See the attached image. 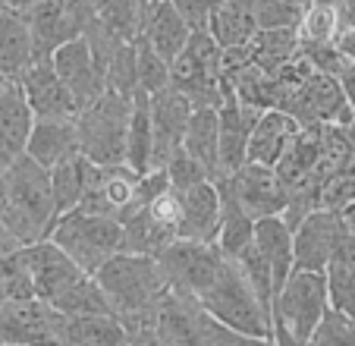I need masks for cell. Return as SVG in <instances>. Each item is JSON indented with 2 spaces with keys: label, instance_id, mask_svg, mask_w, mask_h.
<instances>
[{
  "label": "cell",
  "instance_id": "9f6ffc18",
  "mask_svg": "<svg viewBox=\"0 0 355 346\" xmlns=\"http://www.w3.org/2000/svg\"><path fill=\"white\" fill-rule=\"evenodd\" d=\"M0 346H19V343H0Z\"/></svg>",
  "mask_w": 355,
  "mask_h": 346
},
{
  "label": "cell",
  "instance_id": "9c48e42d",
  "mask_svg": "<svg viewBox=\"0 0 355 346\" xmlns=\"http://www.w3.org/2000/svg\"><path fill=\"white\" fill-rule=\"evenodd\" d=\"M170 85L192 101V107L223 104V47L211 32H192L189 44L170 67Z\"/></svg>",
  "mask_w": 355,
  "mask_h": 346
},
{
  "label": "cell",
  "instance_id": "cb8c5ba5",
  "mask_svg": "<svg viewBox=\"0 0 355 346\" xmlns=\"http://www.w3.org/2000/svg\"><path fill=\"white\" fill-rule=\"evenodd\" d=\"M274 170L289 192L299 186H318L324 195V180L318 176V170H321V129H299Z\"/></svg>",
  "mask_w": 355,
  "mask_h": 346
},
{
  "label": "cell",
  "instance_id": "d6a6232c",
  "mask_svg": "<svg viewBox=\"0 0 355 346\" xmlns=\"http://www.w3.org/2000/svg\"><path fill=\"white\" fill-rule=\"evenodd\" d=\"M208 32L214 35V41L223 51L245 47L258 32L255 7H252V3H242V0H223L220 7L214 10V16H211Z\"/></svg>",
  "mask_w": 355,
  "mask_h": 346
},
{
  "label": "cell",
  "instance_id": "c3c4849f",
  "mask_svg": "<svg viewBox=\"0 0 355 346\" xmlns=\"http://www.w3.org/2000/svg\"><path fill=\"white\" fill-rule=\"evenodd\" d=\"M126 346H167L161 337H157L151 327H141V331H132L126 340Z\"/></svg>",
  "mask_w": 355,
  "mask_h": 346
},
{
  "label": "cell",
  "instance_id": "8992f818",
  "mask_svg": "<svg viewBox=\"0 0 355 346\" xmlns=\"http://www.w3.org/2000/svg\"><path fill=\"white\" fill-rule=\"evenodd\" d=\"M148 211L173 240L217 242L220 236V195L214 183H198L189 189L170 186L148 205Z\"/></svg>",
  "mask_w": 355,
  "mask_h": 346
},
{
  "label": "cell",
  "instance_id": "4fadbf2b",
  "mask_svg": "<svg viewBox=\"0 0 355 346\" xmlns=\"http://www.w3.org/2000/svg\"><path fill=\"white\" fill-rule=\"evenodd\" d=\"M22 255H26L28 271H32L35 296H38L41 302H47L54 312L60 308V302L73 293L82 280L92 277V274L82 271V267L76 265V261L69 258L60 246H54L51 240L35 242V246H26L22 249Z\"/></svg>",
  "mask_w": 355,
  "mask_h": 346
},
{
  "label": "cell",
  "instance_id": "d6986e66",
  "mask_svg": "<svg viewBox=\"0 0 355 346\" xmlns=\"http://www.w3.org/2000/svg\"><path fill=\"white\" fill-rule=\"evenodd\" d=\"M19 85L28 98L35 120H76L79 117V107H76L73 94L63 85V79L57 76L51 60H35L22 73Z\"/></svg>",
  "mask_w": 355,
  "mask_h": 346
},
{
  "label": "cell",
  "instance_id": "680465c9",
  "mask_svg": "<svg viewBox=\"0 0 355 346\" xmlns=\"http://www.w3.org/2000/svg\"><path fill=\"white\" fill-rule=\"evenodd\" d=\"M0 3H7V0H0Z\"/></svg>",
  "mask_w": 355,
  "mask_h": 346
},
{
  "label": "cell",
  "instance_id": "b9f144b4",
  "mask_svg": "<svg viewBox=\"0 0 355 346\" xmlns=\"http://www.w3.org/2000/svg\"><path fill=\"white\" fill-rule=\"evenodd\" d=\"M305 10L302 0H255L258 28H299Z\"/></svg>",
  "mask_w": 355,
  "mask_h": 346
},
{
  "label": "cell",
  "instance_id": "ffe728a7",
  "mask_svg": "<svg viewBox=\"0 0 355 346\" xmlns=\"http://www.w3.org/2000/svg\"><path fill=\"white\" fill-rule=\"evenodd\" d=\"M26 22H28V28H32L35 60H54V53L60 51L63 44H69V41L85 35L82 22L69 13L67 0H44V3L28 10Z\"/></svg>",
  "mask_w": 355,
  "mask_h": 346
},
{
  "label": "cell",
  "instance_id": "44dd1931",
  "mask_svg": "<svg viewBox=\"0 0 355 346\" xmlns=\"http://www.w3.org/2000/svg\"><path fill=\"white\" fill-rule=\"evenodd\" d=\"M35 126V113L19 82H7L0 92V170L19 160L28 148V135Z\"/></svg>",
  "mask_w": 355,
  "mask_h": 346
},
{
  "label": "cell",
  "instance_id": "277c9868",
  "mask_svg": "<svg viewBox=\"0 0 355 346\" xmlns=\"http://www.w3.org/2000/svg\"><path fill=\"white\" fill-rule=\"evenodd\" d=\"M198 302L208 308L220 324H227L230 331L242 333V337H252V340H268V343H274V312L258 299L252 283L242 277V271L230 258L223 261L214 283L198 296Z\"/></svg>",
  "mask_w": 355,
  "mask_h": 346
},
{
  "label": "cell",
  "instance_id": "8d00e7d4",
  "mask_svg": "<svg viewBox=\"0 0 355 346\" xmlns=\"http://www.w3.org/2000/svg\"><path fill=\"white\" fill-rule=\"evenodd\" d=\"M94 22L123 44H135L145 32V16H141L139 0H101Z\"/></svg>",
  "mask_w": 355,
  "mask_h": 346
},
{
  "label": "cell",
  "instance_id": "ac0fdd59",
  "mask_svg": "<svg viewBox=\"0 0 355 346\" xmlns=\"http://www.w3.org/2000/svg\"><path fill=\"white\" fill-rule=\"evenodd\" d=\"M0 343L19 346H57L54 308L41 299L0 302Z\"/></svg>",
  "mask_w": 355,
  "mask_h": 346
},
{
  "label": "cell",
  "instance_id": "bcb514c9",
  "mask_svg": "<svg viewBox=\"0 0 355 346\" xmlns=\"http://www.w3.org/2000/svg\"><path fill=\"white\" fill-rule=\"evenodd\" d=\"M67 7H69V13L82 22V28H88L94 19H98L101 0H67Z\"/></svg>",
  "mask_w": 355,
  "mask_h": 346
},
{
  "label": "cell",
  "instance_id": "f5cc1de1",
  "mask_svg": "<svg viewBox=\"0 0 355 346\" xmlns=\"http://www.w3.org/2000/svg\"><path fill=\"white\" fill-rule=\"evenodd\" d=\"M7 82H10V79H7V76H3V73H0V92L7 88Z\"/></svg>",
  "mask_w": 355,
  "mask_h": 346
},
{
  "label": "cell",
  "instance_id": "e575fe53",
  "mask_svg": "<svg viewBox=\"0 0 355 346\" xmlns=\"http://www.w3.org/2000/svg\"><path fill=\"white\" fill-rule=\"evenodd\" d=\"M151 154H155V129H151V94L135 92L132 123H129L126 142V164L135 173H151Z\"/></svg>",
  "mask_w": 355,
  "mask_h": 346
},
{
  "label": "cell",
  "instance_id": "11a10c76",
  "mask_svg": "<svg viewBox=\"0 0 355 346\" xmlns=\"http://www.w3.org/2000/svg\"><path fill=\"white\" fill-rule=\"evenodd\" d=\"M252 346H274V343H264V340H258V343H252Z\"/></svg>",
  "mask_w": 355,
  "mask_h": 346
},
{
  "label": "cell",
  "instance_id": "7dc6e473",
  "mask_svg": "<svg viewBox=\"0 0 355 346\" xmlns=\"http://www.w3.org/2000/svg\"><path fill=\"white\" fill-rule=\"evenodd\" d=\"M334 44H336V51H340L349 63H355V26H343Z\"/></svg>",
  "mask_w": 355,
  "mask_h": 346
},
{
  "label": "cell",
  "instance_id": "484cf974",
  "mask_svg": "<svg viewBox=\"0 0 355 346\" xmlns=\"http://www.w3.org/2000/svg\"><path fill=\"white\" fill-rule=\"evenodd\" d=\"M26 154L32 160H38L44 170H54V167L79 158L76 120H35Z\"/></svg>",
  "mask_w": 355,
  "mask_h": 346
},
{
  "label": "cell",
  "instance_id": "e0dca14e",
  "mask_svg": "<svg viewBox=\"0 0 355 346\" xmlns=\"http://www.w3.org/2000/svg\"><path fill=\"white\" fill-rule=\"evenodd\" d=\"M236 189V199L245 208V214L252 220H268V217H283L289 205V189L280 183L274 167H261V164H242L236 173H230Z\"/></svg>",
  "mask_w": 355,
  "mask_h": 346
},
{
  "label": "cell",
  "instance_id": "74e56055",
  "mask_svg": "<svg viewBox=\"0 0 355 346\" xmlns=\"http://www.w3.org/2000/svg\"><path fill=\"white\" fill-rule=\"evenodd\" d=\"M85 176H88V160L82 158V154L51 170V192H54V205H57V211H60V217L82 205Z\"/></svg>",
  "mask_w": 355,
  "mask_h": 346
},
{
  "label": "cell",
  "instance_id": "681fc988",
  "mask_svg": "<svg viewBox=\"0 0 355 346\" xmlns=\"http://www.w3.org/2000/svg\"><path fill=\"white\" fill-rule=\"evenodd\" d=\"M274 346H309V340H295L286 327H280L274 321Z\"/></svg>",
  "mask_w": 355,
  "mask_h": 346
},
{
  "label": "cell",
  "instance_id": "d4e9b609",
  "mask_svg": "<svg viewBox=\"0 0 355 346\" xmlns=\"http://www.w3.org/2000/svg\"><path fill=\"white\" fill-rule=\"evenodd\" d=\"M35 63V41L26 13L0 3V73L10 82H19Z\"/></svg>",
  "mask_w": 355,
  "mask_h": 346
},
{
  "label": "cell",
  "instance_id": "9a60e30c",
  "mask_svg": "<svg viewBox=\"0 0 355 346\" xmlns=\"http://www.w3.org/2000/svg\"><path fill=\"white\" fill-rule=\"evenodd\" d=\"M346 220L340 211H315L302 220V226L293 233L295 242V271L327 274V265L334 261L336 246L346 236Z\"/></svg>",
  "mask_w": 355,
  "mask_h": 346
},
{
  "label": "cell",
  "instance_id": "f546056e",
  "mask_svg": "<svg viewBox=\"0 0 355 346\" xmlns=\"http://www.w3.org/2000/svg\"><path fill=\"white\" fill-rule=\"evenodd\" d=\"M299 32L295 28H258L255 38L242 47L245 63L264 69L268 76H277L289 60L299 57Z\"/></svg>",
  "mask_w": 355,
  "mask_h": 346
},
{
  "label": "cell",
  "instance_id": "4316f807",
  "mask_svg": "<svg viewBox=\"0 0 355 346\" xmlns=\"http://www.w3.org/2000/svg\"><path fill=\"white\" fill-rule=\"evenodd\" d=\"M217 195H220V236H217V246L227 258H236L242 249H248L255 242V220L245 214V208L236 199V189L230 173H220L214 180Z\"/></svg>",
  "mask_w": 355,
  "mask_h": 346
},
{
  "label": "cell",
  "instance_id": "816d5d0a",
  "mask_svg": "<svg viewBox=\"0 0 355 346\" xmlns=\"http://www.w3.org/2000/svg\"><path fill=\"white\" fill-rule=\"evenodd\" d=\"M343 220H346V230L355 236V205H349L346 211H343Z\"/></svg>",
  "mask_w": 355,
  "mask_h": 346
},
{
  "label": "cell",
  "instance_id": "836d02e7",
  "mask_svg": "<svg viewBox=\"0 0 355 346\" xmlns=\"http://www.w3.org/2000/svg\"><path fill=\"white\" fill-rule=\"evenodd\" d=\"M327 293L330 308L355 321V236L346 233L336 246L334 261L327 265Z\"/></svg>",
  "mask_w": 355,
  "mask_h": 346
},
{
  "label": "cell",
  "instance_id": "f1b7e54d",
  "mask_svg": "<svg viewBox=\"0 0 355 346\" xmlns=\"http://www.w3.org/2000/svg\"><path fill=\"white\" fill-rule=\"evenodd\" d=\"M299 123L283 110H264L255 123V133L248 142V160L261 167H277V160L283 158L286 145L293 142V135L299 133Z\"/></svg>",
  "mask_w": 355,
  "mask_h": 346
},
{
  "label": "cell",
  "instance_id": "30bf717a",
  "mask_svg": "<svg viewBox=\"0 0 355 346\" xmlns=\"http://www.w3.org/2000/svg\"><path fill=\"white\" fill-rule=\"evenodd\" d=\"M277 110L289 113L302 129H318L330 126V123H355L352 101L346 98L340 82L327 73H315L302 85L286 88Z\"/></svg>",
  "mask_w": 355,
  "mask_h": 346
},
{
  "label": "cell",
  "instance_id": "1f68e13d",
  "mask_svg": "<svg viewBox=\"0 0 355 346\" xmlns=\"http://www.w3.org/2000/svg\"><path fill=\"white\" fill-rule=\"evenodd\" d=\"M192 32L195 28L186 22V16H182L170 0H164L161 7L145 19V32H141V38H145L148 44L155 47L164 60L173 67V60L182 53V47L189 44V38H192Z\"/></svg>",
  "mask_w": 355,
  "mask_h": 346
},
{
  "label": "cell",
  "instance_id": "db71d44e",
  "mask_svg": "<svg viewBox=\"0 0 355 346\" xmlns=\"http://www.w3.org/2000/svg\"><path fill=\"white\" fill-rule=\"evenodd\" d=\"M0 302H7V293H3V286H0Z\"/></svg>",
  "mask_w": 355,
  "mask_h": 346
},
{
  "label": "cell",
  "instance_id": "6da1fadb",
  "mask_svg": "<svg viewBox=\"0 0 355 346\" xmlns=\"http://www.w3.org/2000/svg\"><path fill=\"white\" fill-rule=\"evenodd\" d=\"M0 220L19 240V246L51 240L60 211L51 192V170L22 154L3 170V192H0Z\"/></svg>",
  "mask_w": 355,
  "mask_h": 346
},
{
  "label": "cell",
  "instance_id": "ba28073f",
  "mask_svg": "<svg viewBox=\"0 0 355 346\" xmlns=\"http://www.w3.org/2000/svg\"><path fill=\"white\" fill-rule=\"evenodd\" d=\"M51 242L60 246L82 271L94 277L101 267L120 252L123 226L114 217H101V214H88L82 208H76V211L63 214L57 220Z\"/></svg>",
  "mask_w": 355,
  "mask_h": 346
},
{
  "label": "cell",
  "instance_id": "7bdbcfd3",
  "mask_svg": "<svg viewBox=\"0 0 355 346\" xmlns=\"http://www.w3.org/2000/svg\"><path fill=\"white\" fill-rule=\"evenodd\" d=\"M309 346H355V321L349 315L330 308L318 331L311 333Z\"/></svg>",
  "mask_w": 355,
  "mask_h": 346
},
{
  "label": "cell",
  "instance_id": "60d3db41",
  "mask_svg": "<svg viewBox=\"0 0 355 346\" xmlns=\"http://www.w3.org/2000/svg\"><path fill=\"white\" fill-rule=\"evenodd\" d=\"M135 51H139V88L141 92L157 94L164 88H170V63L145 38L135 41Z\"/></svg>",
  "mask_w": 355,
  "mask_h": 346
},
{
  "label": "cell",
  "instance_id": "52a82bcc",
  "mask_svg": "<svg viewBox=\"0 0 355 346\" xmlns=\"http://www.w3.org/2000/svg\"><path fill=\"white\" fill-rule=\"evenodd\" d=\"M135 98H123L116 92H104L92 107L76 117V135H79V154L92 164L110 167L126 164L129 123H132Z\"/></svg>",
  "mask_w": 355,
  "mask_h": 346
},
{
  "label": "cell",
  "instance_id": "6f0895ef",
  "mask_svg": "<svg viewBox=\"0 0 355 346\" xmlns=\"http://www.w3.org/2000/svg\"><path fill=\"white\" fill-rule=\"evenodd\" d=\"M302 3H305V7H309V3H311V0H302Z\"/></svg>",
  "mask_w": 355,
  "mask_h": 346
},
{
  "label": "cell",
  "instance_id": "ab89813d",
  "mask_svg": "<svg viewBox=\"0 0 355 346\" xmlns=\"http://www.w3.org/2000/svg\"><path fill=\"white\" fill-rule=\"evenodd\" d=\"M0 286L10 299H38L35 296V283H32V271H28L26 255L13 252V255H0Z\"/></svg>",
  "mask_w": 355,
  "mask_h": 346
},
{
  "label": "cell",
  "instance_id": "f6af8a7d",
  "mask_svg": "<svg viewBox=\"0 0 355 346\" xmlns=\"http://www.w3.org/2000/svg\"><path fill=\"white\" fill-rule=\"evenodd\" d=\"M170 3L186 16V22L195 28V32H208L211 16H214V10L220 7L223 0H170Z\"/></svg>",
  "mask_w": 355,
  "mask_h": 346
},
{
  "label": "cell",
  "instance_id": "83f0119b",
  "mask_svg": "<svg viewBox=\"0 0 355 346\" xmlns=\"http://www.w3.org/2000/svg\"><path fill=\"white\" fill-rule=\"evenodd\" d=\"M255 246L264 255V261L274 271V286L277 296L286 286V280L295 274V242H293V230L286 226L283 217H268L255 224Z\"/></svg>",
  "mask_w": 355,
  "mask_h": 346
},
{
  "label": "cell",
  "instance_id": "5bb4252c",
  "mask_svg": "<svg viewBox=\"0 0 355 346\" xmlns=\"http://www.w3.org/2000/svg\"><path fill=\"white\" fill-rule=\"evenodd\" d=\"M192 101L180 94L173 85L151 94V129H155V154L151 170H167V164L182 151L189 123H192Z\"/></svg>",
  "mask_w": 355,
  "mask_h": 346
},
{
  "label": "cell",
  "instance_id": "2e32d148",
  "mask_svg": "<svg viewBox=\"0 0 355 346\" xmlns=\"http://www.w3.org/2000/svg\"><path fill=\"white\" fill-rule=\"evenodd\" d=\"M51 63H54L57 76L63 79V85L69 88V94H73L79 113L85 110V107H92L101 94L107 92V73H104L101 63L94 60L92 44L85 41V35L76 38V41H69V44H63L60 51L54 53V60Z\"/></svg>",
  "mask_w": 355,
  "mask_h": 346
},
{
  "label": "cell",
  "instance_id": "7a4b0ae2",
  "mask_svg": "<svg viewBox=\"0 0 355 346\" xmlns=\"http://www.w3.org/2000/svg\"><path fill=\"white\" fill-rule=\"evenodd\" d=\"M94 280L107 296L110 312L123 321L126 333L151 327L157 306L170 293L167 277H164L157 258H151V255L116 252L94 274Z\"/></svg>",
  "mask_w": 355,
  "mask_h": 346
},
{
  "label": "cell",
  "instance_id": "3957f363",
  "mask_svg": "<svg viewBox=\"0 0 355 346\" xmlns=\"http://www.w3.org/2000/svg\"><path fill=\"white\" fill-rule=\"evenodd\" d=\"M170 189L167 170L135 173L129 164H110L101 167L88 160L85 176V195H82V211L114 217L116 224H126L139 211H145L161 192Z\"/></svg>",
  "mask_w": 355,
  "mask_h": 346
},
{
  "label": "cell",
  "instance_id": "603a6c76",
  "mask_svg": "<svg viewBox=\"0 0 355 346\" xmlns=\"http://www.w3.org/2000/svg\"><path fill=\"white\" fill-rule=\"evenodd\" d=\"M57 346H126L129 333L116 315H63L54 312Z\"/></svg>",
  "mask_w": 355,
  "mask_h": 346
},
{
  "label": "cell",
  "instance_id": "8fae6325",
  "mask_svg": "<svg viewBox=\"0 0 355 346\" xmlns=\"http://www.w3.org/2000/svg\"><path fill=\"white\" fill-rule=\"evenodd\" d=\"M330 312V293H327V274L295 271L286 280L274 302V321L286 327L295 340H311L324 315Z\"/></svg>",
  "mask_w": 355,
  "mask_h": 346
},
{
  "label": "cell",
  "instance_id": "d590c367",
  "mask_svg": "<svg viewBox=\"0 0 355 346\" xmlns=\"http://www.w3.org/2000/svg\"><path fill=\"white\" fill-rule=\"evenodd\" d=\"M343 7L346 0H311L295 28L302 44H334L343 28Z\"/></svg>",
  "mask_w": 355,
  "mask_h": 346
},
{
  "label": "cell",
  "instance_id": "7402d4cb",
  "mask_svg": "<svg viewBox=\"0 0 355 346\" xmlns=\"http://www.w3.org/2000/svg\"><path fill=\"white\" fill-rule=\"evenodd\" d=\"M217 113H220V170L236 173L242 164H248V142L261 110L245 107L242 101H236L233 92H227Z\"/></svg>",
  "mask_w": 355,
  "mask_h": 346
},
{
  "label": "cell",
  "instance_id": "f35d334b",
  "mask_svg": "<svg viewBox=\"0 0 355 346\" xmlns=\"http://www.w3.org/2000/svg\"><path fill=\"white\" fill-rule=\"evenodd\" d=\"M107 92H116L123 98H135V92H139V51H135V44L116 47V53L110 57Z\"/></svg>",
  "mask_w": 355,
  "mask_h": 346
},
{
  "label": "cell",
  "instance_id": "ee69618b",
  "mask_svg": "<svg viewBox=\"0 0 355 346\" xmlns=\"http://www.w3.org/2000/svg\"><path fill=\"white\" fill-rule=\"evenodd\" d=\"M167 176H170V186L173 189H189V186H198V183H211L208 170L186 151H180L167 164Z\"/></svg>",
  "mask_w": 355,
  "mask_h": 346
},
{
  "label": "cell",
  "instance_id": "7c38bea8",
  "mask_svg": "<svg viewBox=\"0 0 355 346\" xmlns=\"http://www.w3.org/2000/svg\"><path fill=\"white\" fill-rule=\"evenodd\" d=\"M223 261H227V255L220 252L217 242H192V240H176L157 255V265H161L170 290L192 296V299H198L214 283Z\"/></svg>",
  "mask_w": 355,
  "mask_h": 346
},
{
  "label": "cell",
  "instance_id": "f907efd6",
  "mask_svg": "<svg viewBox=\"0 0 355 346\" xmlns=\"http://www.w3.org/2000/svg\"><path fill=\"white\" fill-rule=\"evenodd\" d=\"M343 26H355V0H346L343 7Z\"/></svg>",
  "mask_w": 355,
  "mask_h": 346
},
{
  "label": "cell",
  "instance_id": "5b68a950",
  "mask_svg": "<svg viewBox=\"0 0 355 346\" xmlns=\"http://www.w3.org/2000/svg\"><path fill=\"white\" fill-rule=\"evenodd\" d=\"M151 331L167 346H252L258 340L242 337L214 318L208 308L192 296L170 290L151 318ZM268 343V340H264Z\"/></svg>",
  "mask_w": 355,
  "mask_h": 346
},
{
  "label": "cell",
  "instance_id": "4dcf8cb0",
  "mask_svg": "<svg viewBox=\"0 0 355 346\" xmlns=\"http://www.w3.org/2000/svg\"><path fill=\"white\" fill-rule=\"evenodd\" d=\"M182 151L192 154L205 170H208L211 183L220 176V113L217 107H195L192 123H189Z\"/></svg>",
  "mask_w": 355,
  "mask_h": 346
}]
</instances>
